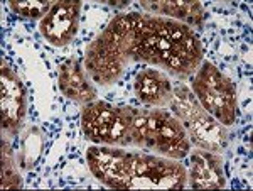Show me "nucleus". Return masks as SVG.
Segmentation results:
<instances>
[{
	"label": "nucleus",
	"mask_w": 253,
	"mask_h": 191,
	"mask_svg": "<svg viewBox=\"0 0 253 191\" xmlns=\"http://www.w3.org/2000/svg\"><path fill=\"white\" fill-rule=\"evenodd\" d=\"M86 162L93 176L113 190H182L187 171L177 159L130 152L115 145H91Z\"/></svg>",
	"instance_id": "nucleus-1"
},
{
	"label": "nucleus",
	"mask_w": 253,
	"mask_h": 191,
	"mask_svg": "<svg viewBox=\"0 0 253 191\" xmlns=\"http://www.w3.org/2000/svg\"><path fill=\"white\" fill-rule=\"evenodd\" d=\"M132 61H144L184 80L203 63V46L193 27L167 17L140 14Z\"/></svg>",
	"instance_id": "nucleus-2"
},
{
	"label": "nucleus",
	"mask_w": 253,
	"mask_h": 191,
	"mask_svg": "<svg viewBox=\"0 0 253 191\" xmlns=\"http://www.w3.org/2000/svg\"><path fill=\"white\" fill-rule=\"evenodd\" d=\"M138 19V12L117 15L88 44L84 51V70L95 83L108 87L124 76L126 66L132 63Z\"/></svg>",
	"instance_id": "nucleus-3"
},
{
	"label": "nucleus",
	"mask_w": 253,
	"mask_h": 191,
	"mask_svg": "<svg viewBox=\"0 0 253 191\" xmlns=\"http://www.w3.org/2000/svg\"><path fill=\"white\" fill-rule=\"evenodd\" d=\"M191 145L184 125L172 112L137 108L132 125V147L179 161L191 152Z\"/></svg>",
	"instance_id": "nucleus-4"
},
{
	"label": "nucleus",
	"mask_w": 253,
	"mask_h": 191,
	"mask_svg": "<svg viewBox=\"0 0 253 191\" xmlns=\"http://www.w3.org/2000/svg\"><path fill=\"white\" fill-rule=\"evenodd\" d=\"M169 105L170 112L184 125L191 144H194L198 149L218 154L228 147L230 144L228 129L201 107L191 88L182 83L174 87L172 100Z\"/></svg>",
	"instance_id": "nucleus-5"
},
{
	"label": "nucleus",
	"mask_w": 253,
	"mask_h": 191,
	"mask_svg": "<svg viewBox=\"0 0 253 191\" xmlns=\"http://www.w3.org/2000/svg\"><path fill=\"white\" fill-rule=\"evenodd\" d=\"M135 112V107L95 100L83 105L81 129L84 137L95 144L132 147V125Z\"/></svg>",
	"instance_id": "nucleus-6"
},
{
	"label": "nucleus",
	"mask_w": 253,
	"mask_h": 191,
	"mask_svg": "<svg viewBox=\"0 0 253 191\" xmlns=\"http://www.w3.org/2000/svg\"><path fill=\"white\" fill-rule=\"evenodd\" d=\"M191 92L208 113L224 127H230L238 117V98L235 83L210 61H203L194 73Z\"/></svg>",
	"instance_id": "nucleus-7"
},
{
	"label": "nucleus",
	"mask_w": 253,
	"mask_h": 191,
	"mask_svg": "<svg viewBox=\"0 0 253 191\" xmlns=\"http://www.w3.org/2000/svg\"><path fill=\"white\" fill-rule=\"evenodd\" d=\"M27 113V92L22 80L15 75L5 61L0 70V115H2V136L15 137L20 131Z\"/></svg>",
	"instance_id": "nucleus-8"
},
{
	"label": "nucleus",
	"mask_w": 253,
	"mask_h": 191,
	"mask_svg": "<svg viewBox=\"0 0 253 191\" xmlns=\"http://www.w3.org/2000/svg\"><path fill=\"white\" fill-rule=\"evenodd\" d=\"M80 0L54 2L46 17L39 22V32L51 46L63 48L73 43L80 27Z\"/></svg>",
	"instance_id": "nucleus-9"
},
{
	"label": "nucleus",
	"mask_w": 253,
	"mask_h": 191,
	"mask_svg": "<svg viewBox=\"0 0 253 191\" xmlns=\"http://www.w3.org/2000/svg\"><path fill=\"white\" fill-rule=\"evenodd\" d=\"M191 171L187 185L193 190H221L226 186L223 159L218 152L198 149L191 154Z\"/></svg>",
	"instance_id": "nucleus-10"
},
{
	"label": "nucleus",
	"mask_w": 253,
	"mask_h": 191,
	"mask_svg": "<svg viewBox=\"0 0 253 191\" xmlns=\"http://www.w3.org/2000/svg\"><path fill=\"white\" fill-rule=\"evenodd\" d=\"M58 87L66 98L80 105H86L96 100V87L86 78V71L78 59H68L59 64Z\"/></svg>",
	"instance_id": "nucleus-11"
},
{
	"label": "nucleus",
	"mask_w": 253,
	"mask_h": 191,
	"mask_svg": "<svg viewBox=\"0 0 253 191\" xmlns=\"http://www.w3.org/2000/svg\"><path fill=\"white\" fill-rule=\"evenodd\" d=\"M133 92L142 103L149 105V107L162 108L172 100L174 87L167 73L149 68V70H142L135 76Z\"/></svg>",
	"instance_id": "nucleus-12"
},
{
	"label": "nucleus",
	"mask_w": 253,
	"mask_h": 191,
	"mask_svg": "<svg viewBox=\"0 0 253 191\" xmlns=\"http://www.w3.org/2000/svg\"><path fill=\"white\" fill-rule=\"evenodd\" d=\"M140 5L150 14L182 22L189 27H203L206 20V10L201 2L191 0H142Z\"/></svg>",
	"instance_id": "nucleus-13"
},
{
	"label": "nucleus",
	"mask_w": 253,
	"mask_h": 191,
	"mask_svg": "<svg viewBox=\"0 0 253 191\" xmlns=\"http://www.w3.org/2000/svg\"><path fill=\"white\" fill-rule=\"evenodd\" d=\"M44 149V134L39 127H27L20 137V151H19V164L22 169H32L38 164L41 154Z\"/></svg>",
	"instance_id": "nucleus-14"
},
{
	"label": "nucleus",
	"mask_w": 253,
	"mask_h": 191,
	"mask_svg": "<svg viewBox=\"0 0 253 191\" xmlns=\"http://www.w3.org/2000/svg\"><path fill=\"white\" fill-rule=\"evenodd\" d=\"M0 188L19 190L22 188V176L15 164L14 151L5 139H2V156H0Z\"/></svg>",
	"instance_id": "nucleus-15"
},
{
	"label": "nucleus",
	"mask_w": 253,
	"mask_h": 191,
	"mask_svg": "<svg viewBox=\"0 0 253 191\" xmlns=\"http://www.w3.org/2000/svg\"><path fill=\"white\" fill-rule=\"evenodd\" d=\"M9 7L14 14H17L22 19L42 20L47 12L51 10L52 2H47V0H10Z\"/></svg>",
	"instance_id": "nucleus-16"
},
{
	"label": "nucleus",
	"mask_w": 253,
	"mask_h": 191,
	"mask_svg": "<svg viewBox=\"0 0 253 191\" xmlns=\"http://www.w3.org/2000/svg\"><path fill=\"white\" fill-rule=\"evenodd\" d=\"M105 3H108V5H112V7H117V9H124V7L128 5V2H112V0H107Z\"/></svg>",
	"instance_id": "nucleus-17"
}]
</instances>
